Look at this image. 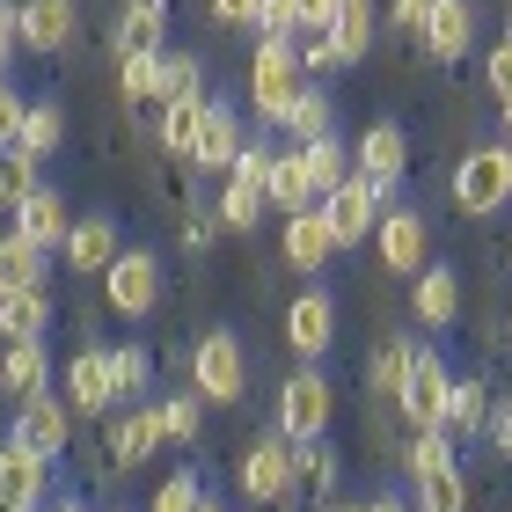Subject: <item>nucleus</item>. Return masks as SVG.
Returning <instances> with one entry per match:
<instances>
[{"label":"nucleus","mask_w":512,"mask_h":512,"mask_svg":"<svg viewBox=\"0 0 512 512\" xmlns=\"http://www.w3.org/2000/svg\"><path fill=\"white\" fill-rule=\"evenodd\" d=\"M505 198H512V139H491V147L461 154V169H454V205L461 213L491 220Z\"/></svg>","instance_id":"obj_1"},{"label":"nucleus","mask_w":512,"mask_h":512,"mask_svg":"<svg viewBox=\"0 0 512 512\" xmlns=\"http://www.w3.org/2000/svg\"><path fill=\"white\" fill-rule=\"evenodd\" d=\"M308 88V66H300V52L286 37H264L256 44V59H249V103H256V118H286V103Z\"/></svg>","instance_id":"obj_2"},{"label":"nucleus","mask_w":512,"mask_h":512,"mask_svg":"<svg viewBox=\"0 0 512 512\" xmlns=\"http://www.w3.org/2000/svg\"><path fill=\"white\" fill-rule=\"evenodd\" d=\"M330 417H337V381L330 374H315V366H300V374L278 388V432L293 439V447H308V439L330 432Z\"/></svg>","instance_id":"obj_3"},{"label":"nucleus","mask_w":512,"mask_h":512,"mask_svg":"<svg viewBox=\"0 0 512 512\" xmlns=\"http://www.w3.org/2000/svg\"><path fill=\"white\" fill-rule=\"evenodd\" d=\"M191 388L205 395V403H242L249 388V352L235 330H205L198 352H191Z\"/></svg>","instance_id":"obj_4"},{"label":"nucleus","mask_w":512,"mask_h":512,"mask_svg":"<svg viewBox=\"0 0 512 512\" xmlns=\"http://www.w3.org/2000/svg\"><path fill=\"white\" fill-rule=\"evenodd\" d=\"M315 205L330 213V235H337V249H359V242L381 227V213H388V191H381L374 176H359V169H352V176H344L330 198H315Z\"/></svg>","instance_id":"obj_5"},{"label":"nucleus","mask_w":512,"mask_h":512,"mask_svg":"<svg viewBox=\"0 0 512 512\" xmlns=\"http://www.w3.org/2000/svg\"><path fill=\"white\" fill-rule=\"evenodd\" d=\"M235 483H242V498L249 505H278L300 483V447L286 432H271V439H256V447L242 454V469H235Z\"/></svg>","instance_id":"obj_6"},{"label":"nucleus","mask_w":512,"mask_h":512,"mask_svg":"<svg viewBox=\"0 0 512 512\" xmlns=\"http://www.w3.org/2000/svg\"><path fill=\"white\" fill-rule=\"evenodd\" d=\"M447 395H454V366L439 359V352H425L417 344V359H410V381H403V417H410V432H432V425H447Z\"/></svg>","instance_id":"obj_7"},{"label":"nucleus","mask_w":512,"mask_h":512,"mask_svg":"<svg viewBox=\"0 0 512 512\" xmlns=\"http://www.w3.org/2000/svg\"><path fill=\"white\" fill-rule=\"evenodd\" d=\"M44 498H52V461L8 432V439H0V505H8V512H37Z\"/></svg>","instance_id":"obj_8"},{"label":"nucleus","mask_w":512,"mask_h":512,"mask_svg":"<svg viewBox=\"0 0 512 512\" xmlns=\"http://www.w3.org/2000/svg\"><path fill=\"white\" fill-rule=\"evenodd\" d=\"M103 300L118 315H147L161 300V256L154 249H118V264L103 271Z\"/></svg>","instance_id":"obj_9"},{"label":"nucleus","mask_w":512,"mask_h":512,"mask_svg":"<svg viewBox=\"0 0 512 512\" xmlns=\"http://www.w3.org/2000/svg\"><path fill=\"white\" fill-rule=\"evenodd\" d=\"M0 395L22 410V403H37V395H52V352H44V337H22L0 352Z\"/></svg>","instance_id":"obj_10"},{"label":"nucleus","mask_w":512,"mask_h":512,"mask_svg":"<svg viewBox=\"0 0 512 512\" xmlns=\"http://www.w3.org/2000/svg\"><path fill=\"white\" fill-rule=\"evenodd\" d=\"M286 344H293V352L315 366V359H322V352L337 344V300L308 286V293H300L293 308H286Z\"/></svg>","instance_id":"obj_11"},{"label":"nucleus","mask_w":512,"mask_h":512,"mask_svg":"<svg viewBox=\"0 0 512 512\" xmlns=\"http://www.w3.org/2000/svg\"><path fill=\"white\" fill-rule=\"evenodd\" d=\"M352 161H359V176H374L381 191H395L403 183V169H410V139H403V125H366L359 132V147H352Z\"/></svg>","instance_id":"obj_12"},{"label":"nucleus","mask_w":512,"mask_h":512,"mask_svg":"<svg viewBox=\"0 0 512 512\" xmlns=\"http://www.w3.org/2000/svg\"><path fill=\"white\" fill-rule=\"evenodd\" d=\"M374 242H381V264H388V271L417 278V271H425V256H432V227L417 220V213H381Z\"/></svg>","instance_id":"obj_13"},{"label":"nucleus","mask_w":512,"mask_h":512,"mask_svg":"<svg viewBox=\"0 0 512 512\" xmlns=\"http://www.w3.org/2000/svg\"><path fill=\"white\" fill-rule=\"evenodd\" d=\"M286 264L293 271H322L337 256V235H330V213H322V205H300V213H286Z\"/></svg>","instance_id":"obj_14"},{"label":"nucleus","mask_w":512,"mask_h":512,"mask_svg":"<svg viewBox=\"0 0 512 512\" xmlns=\"http://www.w3.org/2000/svg\"><path fill=\"white\" fill-rule=\"evenodd\" d=\"M66 403H74V417H103L110 403H118L110 352H74V366H66Z\"/></svg>","instance_id":"obj_15"},{"label":"nucleus","mask_w":512,"mask_h":512,"mask_svg":"<svg viewBox=\"0 0 512 512\" xmlns=\"http://www.w3.org/2000/svg\"><path fill=\"white\" fill-rule=\"evenodd\" d=\"M8 213H15V235H30V242H44V249H66V235H74V213H66V198L44 191V183H37L30 198H15Z\"/></svg>","instance_id":"obj_16"},{"label":"nucleus","mask_w":512,"mask_h":512,"mask_svg":"<svg viewBox=\"0 0 512 512\" xmlns=\"http://www.w3.org/2000/svg\"><path fill=\"white\" fill-rule=\"evenodd\" d=\"M66 432H74V403H66V395H37V403H22V417H15V439L37 447L44 461L66 447Z\"/></svg>","instance_id":"obj_17"},{"label":"nucleus","mask_w":512,"mask_h":512,"mask_svg":"<svg viewBox=\"0 0 512 512\" xmlns=\"http://www.w3.org/2000/svg\"><path fill=\"white\" fill-rule=\"evenodd\" d=\"M425 52L432 59H461L476 44V0H432V15H425Z\"/></svg>","instance_id":"obj_18"},{"label":"nucleus","mask_w":512,"mask_h":512,"mask_svg":"<svg viewBox=\"0 0 512 512\" xmlns=\"http://www.w3.org/2000/svg\"><path fill=\"white\" fill-rule=\"evenodd\" d=\"M74 22V0H22V52H66Z\"/></svg>","instance_id":"obj_19"},{"label":"nucleus","mask_w":512,"mask_h":512,"mask_svg":"<svg viewBox=\"0 0 512 512\" xmlns=\"http://www.w3.org/2000/svg\"><path fill=\"white\" fill-rule=\"evenodd\" d=\"M118 249H125L118 227H110L103 213H88V220H74V235H66L59 256H66V271H96V278H103L110 264H118Z\"/></svg>","instance_id":"obj_20"},{"label":"nucleus","mask_w":512,"mask_h":512,"mask_svg":"<svg viewBox=\"0 0 512 512\" xmlns=\"http://www.w3.org/2000/svg\"><path fill=\"white\" fill-rule=\"evenodd\" d=\"M52 330V293L30 286V293H0V344H22V337H44Z\"/></svg>","instance_id":"obj_21"},{"label":"nucleus","mask_w":512,"mask_h":512,"mask_svg":"<svg viewBox=\"0 0 512 512\" xmlns=\"http://www.w3.org/2000/svg\"><path fill=\"white\" fill-rule=\"evenodd\" d=\"M271 205L278 213H300V205H315V176H308V147L293 139V154H271Z\"/></svg>","instance_id":"obj_22"},{"label":"nucleus","mask_w":512,"mask_h":512,"mask_svg":"<svg viewBox=\"0 0 512 512\" xmlns=\"http://www.w3.org/2000/svg\"><path fill=\"white\" fill-rule=\"evenodd\" d=\"M417 322H425V330H447V322L461 315V278L454 271H439V264H425L417 271Z\"/></svg>","instance_id":"obj_23"},{"label":"nucleus","mask_w":512,"mask_h":512,"mask_svg":"<svg viewBox=\"0 0 512 512\" xmlns=\"http://www.w3.org/2000/svg\"><path fill=\"white\" fill-rule=\"evenodd\" d=\"M44 242H30V235H0V293H30V286H44Z\"/></svg>","instance_id":"obj_24"},{"label":"nucleus","mask_w":512,"mask_h":512,"mask_svg":"<svg viewBox=\"0 0 512 512\" xmlns=\"http://www.w3.org/2000/svg\"><path fill=\"white\" fill-rule=\"evenodd\" d=\"M154 447H169V432H161V403L154 410H132L125 425L110 432V461H118V469H139Z\"/></svg>","instance_id":"obj_25"},{"label":"nucleus","mask_w":512,"mask_h":512,"mask_svg":"<svg viewBox=\"0 0 512 512\" xmlns=\"http://www.w3.org/2000/svg\"><path fill=\"white\" fill-rule=\"evenodd\" d=\"M242 147H249V139H242V125H235V110L213 103V110H205V132H198V154H191V161H198V169H220V176H227Z\"/></svg>","instance_id":"obj_26"},{"label":"nucleus","mask_w":512,"mask_h":512,"mask_svg":"<svg viewBox=\"0 0 512 512\" xmlns=\"http://www.w3.org/2000/svg\"><path fill=\"white\" fill-rule=\"evenodd\" d=\"M205 110H213L205 96H169V110H161V147L191 161L198 154V132H205Z\"/></svg>","instance_id":"obj_27"},{"label":"nucleus","mask_w":512,"mask_h":512,"mask_svg":"<svg viewBox=\"0 0 512 512\" xmlns=\"http://www.w3.org/2000/svg\"><path fill=\"white\" fill-rule=\"evenodd\" d=\"M374 22H381L374 0H337V15H330L337 52H344V59H366V44H374Z\"/></svg>","instance_id":"obj_28"},{"label":"nucleus","mask_w":512,"mask_h":512,"mask_svg":"<svg viewBox=\"0 0 512 512\" xmlns=\"http://www.w3.org/2000/svg\"><path fill=\"white\" fill-rule=\"evenodd\" d=\"M417 483V512H469V476L454 469H425V476H410Z\"/></svg>","instance_id":"obj_29"},{"label":"nucleus","mask_w":512,"mask_h":512,"mask_svg":"<svg viewBox=\"0 0 512 512\" xmlns=\"http://www.w3.org/2000/svg\"><path fill=\"white\" fill-rule=\"evenodd\" d=\"M359 161H352V147H344L337 132H322V139H308V176H315V198H330L344 176H352Z\"/></svg>","instance_id":"obj_30"},{"label":"nucleus","mask_w":512,"mask_h":512,"mask_svg":"<svg viewBox=\"0 0 512 512\" xmlns=\"http://www.w3.org/2000/svg\"><path fill=\"white\" fill-rule=\"evenodd\" d=\"M125 59V103H161L169 88V52H118Z\"/></svg>","instance_id":"obj_31"},{"label":"nucleus","mask_w":512,"mask_h":512,"mask_svg":"<svg viewBox=\"0 0 512 512\" xmlns=\"http://www.w3.org/2000/svg\"><path fill=\"white\" fill-rule=\"evenodd\" d=\"M278 125H286V132L300 139V147H308V139H322V132H330V96H322V88L308 81V88H300V96L286 103V118H278Z\"/></svg>","instance_id":"obj_32"},{"label":"nucleus","mask_w":512,"mask_h":512,"mask_svg":"<svg viewBox=\"0 0 512 512\" xmlns=\"http://www.w3.org/2000/svg\"><path fill=\"white\" fill-rule=\"evenodd\" d=\"M476 425H491V388L454 374V395H447V432H476Z\"/></svg>","instance_id":"obj_33"},{"label":"nucleus","mask_w":512,"mask_h":512,"mask_svg":"<svg viewBox=\"0 0 512 512\" xmlns=\"http://www.w3.org/2000/svg\"><path fill=\"white\" fill-rule=\"evenodd\" d=\"M59 139H66V110H59V103H30V118H22V139H15V147L59 154Z\"/></svg>","instance_id":"obj_34"},{"label":"nucleus","mask_w":512,"mask_h":512,"mask_svg":"<svg viewBox=\"0 0 512 512\" xmlns=\"http://www.w3.org/2000/svg\"><path fill=\"white\" fill-rule=\"evenodd\" d=\"M37 161L30 147H0V205H15V198H30L37 191Z\"/></svg>","instance_id":"obj_35"},{"label":"nucleus","mask_w":512,"mask_h":512,"mask_svg":"<svg viewBox=\"0 0 512 512\" xmlns=\"http://www.w3.org/2000/svg\"><path fill=\"white\" fill-rule=\"evenodd\" d=\"M410 359H417V344H381V352H374V374H366V381H374V395H388V403H395L403 381H410Z\"/></svg>","instance_id":"obj_36"},{"label":"nucleus","mask_w":512,"mask_h":512,"mask_svg":"<svg viewBox=\"0 0 512 512\" xmlns=\"http://www.w3.org/2000/svg\"><path fill=\"white\" fill-rule=\"evenodd\" d=\"M205 425V395H169L161 403V432H169V447H191Z\"/></svg>","instance_id":"obj_37"},{"label":"nucleus","mask_w":512,"mask_h":512,"mask_svg":"<svg viewBox=\"0 0 512 512\" xmlns=\"http://www.w3.org/2000/svg\"><path fill=\"white\" fill-rule=\"evenodd\" d=\"M447 461H454V432H447V425H432V432H417V439H410L403 469H410V476H425V469H447Z\"/></svg>","instance_id":"obj_38"},{"label":"nucleus","mask_w":512,"mask_h":512,"mask_svg":"<svg viewBox=\"0 0 512 512\" xmlns=\"http://www.w3.org/2000/svg\"><path fill=\"white\" fill-rule=\"evenodd\" d=\"M161 30H169V15H118V52H161Z\"/></svg>","instance_id":"obj_39"},{"label":"nucleus","mask_w":512,"mask_h":512,"mask_svg":"<svg viewBox=\"0 0 512 512\" xmlns=\"http://www.w3.org/2000/svg\"><path fill=\"white\" fill-rule=\"evenodd\" d=\"M198 505H205V491H198V476H183V469L161 476V491L147 498V512H198Z\"/></svg>","instance_id":"obj_40"},{"label":"nucleus","mask_w":512,"mask_h":512,"mask_svg":"<svg viewBox=\"0 0 512 512\" xmlns=\"http://www.w3.org/2000/svg\"><path fill=\"white\" fill-rule=\"evenodd\" d=\"M110 374H118V395H132V388H147L154 359L139 352V344H118V352H110Z\"/></svg>","instance_id":"obj_41"},{"label":"nucleus","mask_w":512,"mask_h":512,"mask_svg":"<svg viewBox=\"0 0 512 512\" xmlns=\"http://www.w3.org/2000/svg\"><path fill=\"white\" fill-rule=\"evenodd\" d=\"M483 88H491L498 103L512 96V30H505V37L491 44V59H483Z\"/></svg>","instance_id":"obj_42"},{"label":"nucleus","mask_w":512,"mask_h":512,"mask_svg":"<svg viewBox=\"0 0 512 512\" xmlns=\"http://www.w3.org/2000/svg\"><path fill=\"white\" fill-rule=\"evenodd\" d=\"M300 66H308V74H337V66H352V59L337 52V37H330V30H315L308 44H300Z\"/></svg>","instance_id":"obj_43"},{"label":"nucleus","mask_w":512,"mask_h":512,"mask_svg":"<svg viewBox=\"0 0 512 512\" xmlns=\"http://www.w3.org/2000/svg\"><path fill=\"white\" fill-rule=\"evenodd\" d=\"M256 37H300V8H293V0H264V15H256Z\"/></svg>","instance_id":"obj_44"},{"label":"nucleus","mask_w":512,"mask_h":512,"mask_svg":"<svg viewBox=\"0 0 512 512\" xmlns=\"http://www.w3.org/2000/svg\"><path fill=\"white\" fill-rule=\"evenodd\" d=\"M198 81H205V66L191 52H169V88H161V103L169 96H198Z\"/></svg>","instance_id":"obj_45"},{"label":"nucleus","mask_w":512,"mask_h":512,"mask_svg":"<svg viewBox=\"0 0 512 512\" xmlns=\"http://www.w3.org/2000/svg\"><path fill=\"white\" fill-rule=\"evenodd\" d=\"M15 52H22V0H0V81H8Z\"/></svg>","instance_id":"obj_46"},{"label":"nucleus","mask_w":512,"mask_h":512,"mask_svg":"<svg viewBox=\"0 0 512 512\" xmlns=\"http://www.w3.org/2000/svg\"><path fill=\"white\" fill-rule=\"evenodd\" d=\"M22 118H30V96H15V88L0 81V147H15V139H22Z\"/></svg>","instance_id":"obj_47"},{"label":"nucleus","mask_w":512,"mask_h":512,"mask_svg":"<svg viewBox=\"0 0 512 512\" xmlns=\"http://www.w3.org/2000/svg\"><path fill=\"white\" fill-rule=\"evenodd\" d=\"M213 15L227 30H256V15H264V0H213Z\"/></svg>","instance_id":"obj_48"},{"label":"nucleus","mask_w":512,"mask_h":512,"mask_svg":"<svg viewBox=\"0 0 512 512\" xmlns=\"http://www.w3.org/2000/svg\"><path fill=\"white\" fill-rule=\"evenodd\" d=\"M300 454H308V483H315V491H330V483H337V454H322L315 439H308Z\"/></svg>","instance_id":"obj_49"},{"label":"nucleus","mask_w":512,"mask_h":512,"mask_svg":"<svg viewBox=\"0 0 512 512\" xmlns=\"http://www.w3.org/2000/svg\"><path fill=\"white\" fill-rule=\"evenodd\" d=\"M293 8H300V30H330L337 0H293Z\"/></svg>","instance_id":"obj_50"},{"label":"nucleus","mask_w":512,"mask_h":512,"mask_svg":"<svg viewBox=\"0 0 512 512\" xmlns=\"http://www.w3.org/2000/svg\"><path fill=\"white\" fill-rule=\"evenodd\" d=\"M425 15H432V0H395V30H425Z\"/></svg>","instance_id":"obj_51"},{"label":"nucleus","mask_w":512,"mask_h":512,"mask_svg":"<svg viewBox=\"0 0 512 512\" xmlns=\"http://www.w3.org/2000/svg\"><path fill=\"white\" fill-rule=\"evenodd\" d=\"M491 439H498V454L512 461V395H505V403L491 410Z\"/></svg>","instance_id":"obj_52"},{"label":"nucleus","mask_w":512,"mask_h":512,"mask_svg":"<svg viewBox=\"0 0 512 512\" xmlns=\"http://www.w3.org/2000/svg\"><path fill=\"white\" fill-rule=\"evenodd\" d=\"M366 512H410V505H403V498H388V491H381V498H366Z\"/></svg>","instance_id":"obj_53"},{"label":"nucleus","mask_w":512,"mask_h":512,"mask_svg":"<svg viewBox=\"0 0 512 512\" xmlns=\"http://www.w3.org/2000/svg\"><path fill=\"white\" fill-rule=\"evenodd\" d=\"M132 15H169V0H125Z\"/></svg>","instance_id":"obj_54"},{"label":"nucleus","mask_w":512,"mask_h":512,"mask_svg":"<svg viewBox=\"0 0 512 512\" xmlns=\"http://www.w3.org/2000/svg\"><path fill=\"white\" fill-rule=\"evenodd\" d=\"M44 512H88V505H74V498H66V505H44Z\"/></svg>","instance_id":"obj_55"},{"label":"nucleus","mask_w":512,"mask_h":512,"mask_svg":"<svg viewBox=\"0 0 512 512\" xmlns=\"http://www.w3.org/2000/svg\"><path fill=\"white\" fill-rule=\"evenodd\" d=\"M498 110H505V139H512V96H505V103H498Z\"/></svg>","instance_id":"obj_56"},{"label":"nucleus","mask_w":512,"mask_h":512,"mask_svg":"<svg viewBox=\"0 0 512 512\" xmlns=\"http://www.w3.org/2000/svg\"><path fill=\"white\" fill-rule=\"evenodd\" d=\"M198 512H227V505H213V498H205V505H198Z\"/></svg>","instance_id":"obj_57"},{"label":"nucleus","mask_w":512,"mask_h":512,"mask_svg":"<svg viewBox=\"0 0 512 512\" xmlns=\"http://www.w3.org/2000/svg\"><path fill=\"white\" fill-rule=\"evenodd\" d=\"M337 512H366V505H337Z\"/></svg>","instance_id":"obj_58"},{"label":"nucleus","mask_w":512,"mask_h":512,"mask_svg":"<svg viewBox=\"0 0 512 512\" xmlns=\"http://www.w3.org/2000/svg\"><path fill=\"white\" fill-rule=\"evenodd\" d=\"M0 512H8V505H0Z\"/></svg>","instance_id":"obj_59"}]
</instances>
